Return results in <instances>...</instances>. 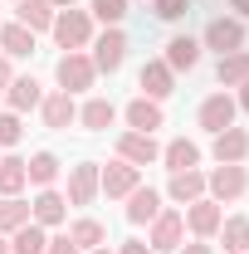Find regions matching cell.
Returning <instances> with one entry per match:
<instances>
[{
    "label": "cell",
    "mask_w": 249,
    "mask_h": 254,
    "mask_svg": "<svg viewBox=\"0 0 249 254\" xmlns=\"http://www.w3.org/2000/svg\"><path fill=\"white\" fill-rule=\"evenodd\" d=\"M147 245H152V250H161V254H176L181 245H186V215L161 205V215L152 220V235H147Z\"/></svg>",
    "instance_id": "9"
},
{
    "label": "cell",
    "mask_w": 249,
    "mask_h": 254,
    "mask_svg": "<svg viewBox=\"0 0 249 254\" xmlns=\"http://www.w3.org/2000/svg\"><path fill=\"white\" fill-rule=\"evenodd\" d=\"M245 20L240 15H215L205 30H200V49H215V54H235V49H245Z\"/></svg>",
    "instance_id": "3"
},
{
    "label": "cell",
    "mask_w": 249,
    "mask_h": 254,
    "mask_svg": "<svg viewBox=\"0 0 249 254\" xmlns=\"http://www.w3.org/2000/svg\"><path fill=\"white\" fill-rule=\"evenodd\" d=\"M44 254H83V250H78V245H73L68 235H54V240H49V250H44Z\"/></svg>",
    "instance_id": "35"
},
{
    "label": "cell",
    "mask_w": 249,
    "mask_h": 254,
    "mask_svg": "<svg viewBox=\"0 0 249 254\" xmlns=\"http://www.w3.org/2000/svg\"><path fill=\"white\" fill-rule=\"evenodd\" d=\"M20 225H30V200L25 195H0V235H15Z\"/></svg>",
    "instance_id": "30"
},
{
    "label": "cell",
    "mask_w": 249,
    "mask_h": 254,
    "mask_svg": "<svg viewBox=\"0 0 249 254\" xmlns=\"http://www.w3.org/2000/svg\"><path fill=\"white\" fill-rule=\"evenodd\" d=\"M235 108H240V113H249V78L235 88Z\"/></svg>",
    "instance_id": "39"
},
{
    "label": "cell",
    "mask_w": 249,
    "mask_h": 254,
    "mask_svg": "<svg viewBox=\"0 0 249 254\" xmlns=\"http://www.w3.org/2000/svg\"><path fill=\"white\" fill-rule=\"evenodd\" d=\"M68 240L88 254V250H98V245H108V230H103V220H93V215H78V220L68 225Z\"/></svg>",
    "instance_id": "28"
},
{
    "label": "cell",
    "mask_w": 249,
    "mask_h": 254,
    "mask_svg": "<svg viewBox=\"0 0 249 254\" xmlns=\"http://www.w3.org/2000/svg\"><path fill=\"white\" fill-rule=\"evenodd\" d=\"M176 254H215V250H210V240H190V245H181Z\"/></svg>",
    "instance_id": "38"
},
{
    "label": "cell",
    "mask_w": 249,
    "mask_h": 254,
    "mask_svg": "<svg viewBox=\"0 0 249 254\" xmlns=\"http://www.w3.org/2000/svg\"><path fill=\"white\" fill-rule=\"evenodd\" d=\"M245 78H249V49L220 54V64H215V83H220V88H240Z\"/></svg>",
    "instance_id": "25"
},
{
    "label": "cell",
    "mask_w": 249,
    "mask_h": 254,
    "mask_svg": "<svg viewBox=\"0 0 249 254\" xmlns=\"http://www.w3.org/2000/svg\"><path fill=\"white\" fill-rule=\"evenodd\" d=\"M118 157L132 166H152V161H161V142L152 132H118Z\"/></svg>",
    "instance_id": "13"
},
{
    "label": "cell",
    "mask_w": 249,
    "mask_h": 254,
    "mask_svg": "<svg viewBox=\"0 0 249 254\" xmlns=\"http://www.w3.org/2000/svg\"><path fill=\"white\" fill-rule=\"evenodd\" d=\"M166 195L176 200V205H190V200H200L205 195V171L195 166V171H171V181H166Z\"/></svg>",
    "instance_id": "21"
},
{
    "label": "cell",
    "mask_w": 249,
    "mask_h": 254,
    "mask_svg": "<svg viewBox=\"0 0 249 254\" xmlns=\"http://www.w3.org/2000/svg\"><path fill=\"white\" fill-rule=\"evenodd\" d=\"M98 171H103L98 161H78V166H68V190H63L68 205H93L98 195H103V190H98Z\"/></svg>",
    "instance_id": "11"
},
{
    "label": "cell",
    "mask_w": 249,
    "mask_h": 254,
    "mask_svg": "<svg viewBox=\"0 0 249 254\" xmlns=\"http://www.w3.org/2000/svg\"><path fill=\"white\" fill-rule=\"evenodd\" d=\"M142 186V166H132V161H108L103 171H98V190L108 195V200H127L132 190Z\"/></svg>",
    "instance_id": "5"
},
{
    "label": "cell",
    "mask_w": 249,
    "mask_h": 254,
    "mask_svg": "<svg viewBox=\"0 0 249 254\" xmlns=\"http://www.w3.org/2000/svg\"><path fill=\"white\" fill-rule=\"evenodd\" d=\"M49 250V230H44V225H20V230H15V235H10V254H44Z\"/></svg>",
    "instance_id": "29"
},
{
    "label": "cell",
    "mask_w": 249,
    "mask_h": 254,
    "mask_svg": "<svg viewBox=\"0 0 249 254\" xmlns=\"http://www.w3.org/2000/svg\"><path fill=\"white\" fill-rule=\"evenodd\" d=\"M54 83H59L63 93H88L98 83V68H93V59L83 49H63L59 64H54Z\"/></svg>",
    "instance_id": "2"
},
{
    "label": "cell",
    "mask_w": 249,
    "mask_h": 254,
    "mask_svg": "<svg viewBox=\"0 0 249 254\" xmlns=\"http://www.w3.org/2000/svg\"><path fill=\"white\" fill-rule=\"evenodd\" d=\"M210 157H215V166H240V161L249 157V132H245V127H225V132H215Z\"/></svg>",
    "instance_id": "14"
},
{
    "label": "cell",
    "mask_w": 249,
    "mask_h": 254,
    "mask_svg": "<svg viewBox=\"0 0 249 254\" xmlns=\"http://www.w3.org/2000/svg\"><path fill=\"white\" fill-rule=\"evenodd\" d=\"M88 15L98 25H123L127 20V0H88Z\"/></svg>",
    "instance_id": "32"
},
{
    "label": "cell",
    "mask_w": 249,
    "mask_h": 254,
    "mask_svg": "<svg viewBox=\"0 0 249 254\" xmlns=\"http://www.w3.org/2000/svg\"><path fill=\"white\" fill-rule=\"evenodd\" d=\"M0 254H10V235H0Z\"/></svg>",
    "instance_id": "42"
},
{
    "label": "cell",
    "mask_w": 249,
    "mask_h": 254,
    "mask_svg": "<svg viewBox=\"0 0 249 254\" xmlns=\"http://www.w3.org/2000/svg\"><path fill=\"white\" fill-rule=\"evenodd\" d=\"M245 190H249L245 161H240V166H210V171H205V195L220 200V205H225V200H240Z\"/></svg>",
    "instance_id": "7"
},
{
    "label": "cell",
    "mask_w": 249,
    "mask_h": 254,
    "mask_svg": "<svg viewBox=\"0 0 249 254\" xmlns=\"http://www.w3.org/2000/svg\"><path fill=\"white\" fill-rule=\"evenodd\" d=\"M44 103V88H39V78H30V73H15L10 78V88H5V108L10 113H30V108H39Z\"/></svg>",
    "instance_id": "17"
},
{
    "label": "cell",
    "mask_w": 249,
    "mask_h": 254,
    "mask_svg": "<svg viewBox=\"0 0 249 254\" xmlns=\"http://www.w3.org/2000/svg\"><path fill=\"white\" fill-rule=\"evenodd\" d=\"M54 5L49 0H15V20L25 25V30H34V34H49V25H54Z\"/></svg>",
    "instance_id": "23"
},
{
    "label": "cell",
    "mask_w": 249,
    "mask_h": 254,
    "mask_svg": "<svg viewBox=\"0 0 249 254\" xmlns=\"http://www.w3.org/2000/svg\"><path fill=\"white\" fill-rule=\"evenodd\" d=\"M49 5H54V10H68V5H78V0H49Z\"/></svg>",
    "instance_id": "41"
},
{
    "label": "cell",
    "mask_w": 249,
    "mask_h": 254,
    "mask_svg": "<svg viewBox=\"0 0 249 254\" xmlns=\"http://www.w3.org/2000/svg\"><path fill=\"white\" fill-rule=\"evenodd\" d=\"M186 10H190V0H152V15H156V20H166V25H176Z\"/></svg>",
    "instance_id": "34"
},
{
    "label": "cell",
    "mask_w": 249,
    "mask_h": 254,
    "mask_svg": "<svg viewBox=\"0 0 249 254\" xmlns=\"http://www.w3.org/2000/svg\"><path fill=\"white\" fill-rule=\"evenodd\" d=\"M113 123H118L113 98H88V103L78 108V127H83V132H108Z\"/></svg>",
    "instance_id": "24"
},
{
    "label": "cell",
    "mask_w": 249,
    "mask_h": 254,
    "mask_svg": "<svg viewBox=\"0 0 249 254\" xmlns=\"http://www.w3.org/2000/svg\"><path fill=\"white\" fill-rule=\"evenodd\" d=\"M20 137H25V123H20V113H0V152L5 147H20Z\"/></svg>",
    "instance_id": "33"
},
{
    "label": "cell",
    "mask_w": 249,
    "mask_h": 254,
    "mask_svg": "<svg viewBox=\"0 0 249 254\" xmlns=\"http://www.w3.org/2000/svg\"><path fill=\"white\" fill-rule=\"evenodd\" d=\"M30 220L34 225H44V230H59L63 220H68V195L54 186H44V190H34V200H30Z\"/></svg>",
    "instance_id": "10"
},
{
    "label": "cell",
    "mask_w": 249,
    "mask_h": 254,
    "mask_svg": "<svg viewBox=\"0 0 249 254\" xmlns=\"http://www.w3.org/2000/svg\"><path fill=\"white\" fill-rule=\"evenodd\" d=\"M39 118H44V127H49V132H63L68 123H78V103H73V93H63V88L44 93V103H39Z\"/></svg>",
    "instance_id": "15"
},
{
    "label": "cell",
    "mask_w": 249,
    "mask_h": 254,
    "mask_svg": "<svg viewBox=\"0 0 249 254\" xmlns=\"http://www.w3.org/2000/svg\"><path fill=\"white\" fill-rule=\"evenodd\" d=\"M118 254H156V250L147 245V240H123V245H118Z\"/></svg>",
    "instance_id": "36"
},
{
    "label": "cell",
    "mask_w": 249,
    "mask_h": 254,
    "mask_svg": "<svg viewBox=\"0 0 249 254\" xmlns=\"http://www.w3.org/2000/svg\"><path fill=\"white\" fill-rule=\"evenodd\" d=\"M34 39H39L34 30H25L20 20H10V25H0V54H5V59H30Z\"/></svg>",
    "instance_id": "20"
},
{
    "label": "cell",
    "mask_w": 249,
    "mask_h": 254,
    "mask_svg": "<svg viewBox=\"0 0 249 254\" xmlns=\"http://www.w3.org/2000/svg\"><path fill=\"white\" fill-rule=\"evenodd\" d=\"M88 254H118V250H108V245H98V250H88Z\"/></svg>",
    "instance_id": "43"
},
{
    "label": "cell",
    "mask_w": 249,
    "mask_h": 254,
    "mask_svg": "<svg viewBox=\"0 0 249 254\" xmlns=\"http://www.w3.org/2000/svg\"><path fill=\"white\" fill-rule=\"evenodd\" d=\"M25 186H30L25 157H0V195H20Z\"/></svg>",
    "instance_id": "31"
},
{
    "label": "cell",
    "mask_w": 249,
    "mask_h": 254,
    "mask_svg": "<svg viewBox=\"0 0 249 254\" xmlns=\"http://www.w3.org/2000/svg\"><path fill=\"white\" fill-rule=\"evenodd\" d=\"M156 215H161V190L156 186H137L127 195V220L132 225H152Z\"/></svg>",
    "instance_id": "22"
},
{
    "label": "cell",
    "mask_w": 249,
    "mask_h": 254,
    "mask_svg": "<svg viewBox=\"0 0 249 254\" xmlns=\"http://www.w3.org/2000/svg\"><path fill=\"white\" fill-rule=\"evenodd\" d=\"M181 215H186V235H190V240H215L220 220H225V205L210 200V195H200V200L181 205Z\"/></svg>",
    "instance_id": "6"
},
{
    "label": "cell",
    "mask_w": 249,
    "mask_h": 254,
    "mask_svg": "<svg viewBox=\"0 0 249 254\" xmlns=\"http://www.w3.org/2000/svg\"><path fill=\"white\" fill-rule=\"evenodd\" d=\"M10 78H15V64L0 54V98H5V88H10Z\"/></svg>",
    "instance_id": "37"
},
{
    "label": "cell",
    "mask_w": 249,
    "mask_h": 254,
    "mask_svg": "<svg viewBox=\"0 0 249 254\" xmlns=\"http://www.w3.org/2000/svg\"><path fill=\"white\" fill-rule=\"evenodd\" d=\"M59 157H54V152H34L30 161H25V176H30V186L34 190H44V186H54V181H59Z\"/></svg>",
    "instance_id": "27"
},
{
    "label": "cell",
    "mask_w": 249,
    "mask_h": 254,
    "mask_svg": "<svg viewBox=\"0 0 249 254\" xmlns=\"http://www.w3.org/2000/svg\"><path fill=\"white\" fill-rule=\"evenodd\" d=\"M200 157H205V152H200V142H190V137H171V142L161 147V166H166V171H195Z\"/></svg>",
    "instance_id": "19"
},
{
    "label": "cell",
    "mask_w": 249,
    "mask_h": 254,
    "mask_svg": "<svg viewBox=\"0 0 249 254\" xmlns=\"http://www.w3.org/2000/svg\"><path fill=\"white\" fill-rule=\"evenodd\" d=\"M230 10H235L240 20H249V0H230Z\"/></svg>",
    "instance_id": "40"
},
{
    "label": "cell",
    "mask_w": 249,
    "mask_h": 254,
    "mask_svg": "<svg viewBox=\"0 0 249 254\" xmlns=\"http://www.w3.org/2000/svg\"><path fill=\"white\" fill-rule=\"evenodd\" d=\"M215 235L225 245V254H249V215H225Z\"/></svg>",
    "instance_id": "26"
},
{
    "label": "cell",
    "mask_w": 249,
    "mask_h": 254,
    "mask_svg": "<svg viewBox=\"0 0 249 254\" xmlns=\"http://www.w3.org/2000/svg\"><path fill=\"white\" fill-rule=\"evenodd\" d=\"M235 118H240V108H235V93H210V98H200V108H195V123L205 127L210 137L215 132H225V127H235Z\"/></svg>",
    "instance_id": "8"
},
{
    "label": "cell",
    "mask_w": 249,
    "mask_h": 254,
    "mask_svg": "<svg viewBox=\"0 0 249 254\" xmlns=\"http://www.w3.org/2000/svg\"><path fill=\"white\" fill-rule=\"evenodd\" d=\"M123 123H127V132H152L156 137V127H166V113H161V103H152V98H132L123 108Z\"/></svg>",
    "instance_id": "16"
},
{
    "label": "cell",
    "mask_w": 249,
    "mask_h": 254,
    "mask_svg": "<svg viewBox=\"0 0 249 254\" xmlns=\"http://www.w3.org/2000/svg\"><path fill=\"white\" fill-rule=\"evenodd\" d=\"M88 49H93L88 59H93L98 73H118V68L127 64V30H123V25H108L103 34H93Z\"/></svg>",
    "instance_id": "4"
},
{
    "label": "cell",
    "mask_w": 249,
    "mask_h": 254,
    "mask_svg": "<svg viewBox=\"0 0 249 254\" xmlns=\"http://www.w3.org/2000/svg\"><path fill=\"white\" fill-rule=\"evenodd\" d=\"M49 34H54V44H59V49H88L98 30H93V15H88V10L68 5V10H59V15H54Z\"/></svg>",
    "instance_id": "1"
},
{
    "label": "cell",
    "mask_w": 249,
    "mask_h": 254,
    "mask_svg": "<svg viewBox=\"0 0 249 254\" xmlns=\"http://www.w3.org/2000/svg\"><path fill=\"white\" fill-rule=\"evenodd\" d=\"M161 59H166V68H171V73H190V68L200 64V39H190V34H171Z\"/></svg>",
    "instance_id": "18"
},
{
    "label": "cell",
    "mask_w": 249,
    "mask_h": 254,
    "mask_svg": "<svg viewBox=\"0 0 249 254\" xmlns=\"http://www.w3.org/2000/svg\"><path fill=\"white\" fill-rule=\"evenodd\" d=\"M137 83H142V98H152V103L176 93V73L166 68V59H147L142 68H137Z\"/></svg>",
    "instance_id": "12"
}]
</instances>
